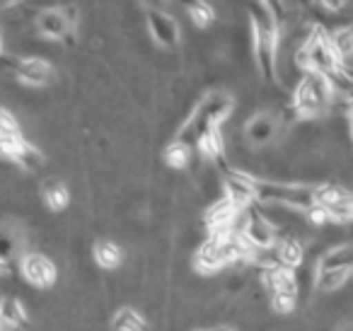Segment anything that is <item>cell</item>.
<instances>
[{
  "instance_id": "cell-17",
  "label": "cell",
  "mask_w": 353,
  "mask_h": 331,
  "mask_svg": "<svg viewBox=\"0 0 353 331\" xmlns=\"http://www.w3.org/2000/svg\"><path fill=\"white\" fill-rule=\"evenodd\" d=\"M0 317H3L12 329L27 326V310L15 295H6L3 300H0Z\"/></svg>"
},
{
  "instance_id": "cell-19",
  "label": "cell",
  "mask_w": 353,
  "mask_h": 331,
  "mask_svg": "<svg viewBox=\"0 0 353 331\" xmlns=\"http://www.w3.org/2000/svg\"><path fill=\"white\" fill-rule=\"evenodd\" d=\"M194 150H189V148L179 146L176 141H172L170 146L165 148V152H162V157H165L167 167L170 170H176V172H184L189 165V157H192Z\"/></svg>"
},
{
  "instance_id": "cell-11",
  "label": "cell",
  "mask_w": 353,
  "mask_h": 331,
  "mask_svg": "<svg viewBox=\"0 0 353 331\" xmlns=\"http://www.w3.org/2000/svg\"><path fill=\"white\" fill-rule=\"evenodd\" d=\"M92 259L104 271H117V268L126 261V254H123V249L119 247L114 239H99L92 247Z\"/></svg>"
},
{
  "instance_id": "cell-8",
  "label": "cell",
  "mask_w": 353,
  "mask_h": 331,
  "mask_svg": "<svg viewBox=\"0 0 353 331\" xmlns=\"http://www.w3.org/2000/svg\"><path fill=\"white\" fill-rule=\"evenodd\" d=\"M242 239L254 249H269L276 244V230L250 205L247 208L245 228H242Z\"/></svg>"
},
{
  "instance_id": "cell-21",
  "label": "cell",
  "mask_w": 353,
  "mask_h": 331,
  "mask_svg": "<svg viewBox=\"0 0 353 331\" xmlns=\"http://www.w3.org/2000/svg\"><path fill=\"white\" fill-rule=\"evenodd\" d=\"M269 307H271V312H276V314H290V312L298 307V302H295V295L274 292V295H269Z\"/></svg>"
},
{
  "instance_id": "cell-24",
  "label": "cell",
  "mask_w": 353,
  "mask_h": 331,
  "mask_svg": "<svg viewBox=\"0 0 353 331\" xmlns=\"http://www.w3.org/2000/svg\"><path fill=\"white\" fill-rule=\"evenodd\" d=\"M196 331H213V329H196Z\"/></svg>"
},
{
  "instance_id": "cell-16",
  "label": "cell",
  "mask_w": 353,
  "mask_h": 331,
  "mask_svg": "<svg viewBox=\"0 0 353 331\" xmlns=\"http://www.w3.org/2000/svg\"><path fill=\"white\" fill-rule=\"evenodd\" d=\"M351 278V268H336V271H317L314 276V290H319L322 295H332L339 292L346 281Z\"/></svg>"
},
{
  "instance_id": "cell-6",
  "label": "cell",
  "mask_w": 353,
  "mask_h": 331,
  "mask_svg": "<svg viewBox=\"0 0 353 331\" xmlns=\"http://www.w3.org/2000/svg\"><path fill=\"white\" fill-rule=\"evenodd\" d=\"M70 27L65 22L61 8H44L34 15V34L44 41H63L70 34Z\"/></svg>"
},
{
  "instance_id": "cell-12",
  "label": "cell",
  "mask_w": 353,
  "mask_h": 331,
  "mask_svg": "<svg viewBox=\"0 0 353 331\" xmlns=\"http://www.w3.org/2000/svg\"><path fill=\"white\" fill-rule=\"evenodd\" d=\"M41 194H44V201H46V205H49V210H54V213H61V210L68 208L70 189L59 177H46L44 184H41Z\"/></svg>"
},
{
  "instance_id": "cell-22",
  "label": "cell",
  "mask_w": 353,
  "mask_h": 331,
  "mask_svg": "<svg viewBox=\"0 0 353 331\" xmlns=\"http://www.w3.org/2000/svg\"><path fill=\"white\" fill-rule=\"evenodd\" d=\"M0 331H17V329H12V326L8 324V321L3 319V317H0Z\"/></svg>"
},
{
  "instance_id": "cell-4",
  "label": "cell",
  "mask_w": 353,
  "mask_h": 331,
  "mask_svg": "<svg viewBox=\"0 0 353 331\" xmlns=\"http://www.w3.org/2000/svg\"><path fill=\"white\" fill-rule=\"evenodd\" d=\"M254 179L256 177L242 174L237 170H228L221 174L223 184V199H228L237 210H247L254 203Z\"/></svg>"
},
{
  "instance_id": "cell-23",
  "label": "cell",
  "mask_w": 353,
  "mask_h": 331,
  "mask_svg": "<svg viewBox=\"0 0 353 331\" xmlns=\"http://www.w3.org/2000/svg\"><path fill=\"white\" fill-rule=\"evenodd\" d=\"M213 331H237V329H235V326H230V324H218Z\"/></svg>"
},
{
  "instance_id": "cell-3",
  "label": "cell",
  "mask_w": 353,
  "mask_h": 331,
  "mask_svg": "<svg viewBox=\"0 0 353 331\" xmlns=\"http://www.w3.org/2000/svg\"><path fill=\"white\" fill-rule=\"evenodd\" d=\"M145 22H148V32H150V39L155 41L157 46L162 49H174L179 44V27H176L174 17L165 10V6H150L145 15Z\"/></svg>"
},
{
  "instance_id": "cell-9",
  "label": "cell",
  "mask_w": 353,
  "mask_h": 331,
  "mask_svg": "<svg viewBox=\"0 0 353 331\" xmlns=\"http://www.w3.org/2000/svg\"><path fill=\"white\" fill-rule=\"evenodd\" d=\"M15 75L20 83L30 85V88H46L56 80L54 66L46 59H39V56L37 59H20Z\"/></svg>"
},
{
  "instance_id": "cell-25",
  "label": "cell",
  "mask_w": 353,
  "mask_h": 331,
  "mask_svg": "<svg viewBox=\"0 0 353 331\" xmlns=\"http://www.w3.org/2000/svg\"><path fill=\"white\" fill-rule=\"evenodd\" d=\"M0 51H3V39H0Z\"/></svg>"
},
{
  "instance_id": "cell-14",
  "label": "cell",
  "mask_w": 353,
  "mask_h": 331,
  "mask_svg": "<svg viewBox=\"0 0 353 331\" xmlns=\"http://www.w3.org/2000/svg\"><path fill=\"white\" fill-rule=\"evenodd\" d=\"M109 329H112V331H148V321L138 310L123 305L121 310H117L112 314Z\"/></svg>"
},
{
  "instance_id": "cell-2",
  "label": "cell",
  "mask_w": 353,
  "mask_h": 331,
  "mask_svg": "<svg viewBox=\"0 0 353 331\" xmlns=\"http://www.w3.org/2000/svg\"><path fill=\"white\" fill-rule=\"evenodd\" d=\"M20 273L34 290H49L59 281V268L51 257L41 252H30L20 259Z\"/></svg>"
},
{
  "instance_id": "cell-18",
  "label": "cell",
  "mask_w": 353,
  "mask_h": 331,
  "mask_svg": "<svg viewBox=\"0 0 353 331\" xmlns=\"http://www.w3.org/2000/svg\"><path fill=\"white\" fill-rule=\"evenodd\" d=\"M184 10L196 30H206L216 22V6H211V3H189V6H184Z\"/></svg>"
},
{
  "instance_id": "cell-20",
  "label": "cell",
  "mask_w": 353,
  "mask_h": 331,
  "mask_svg": "<svg viewBox=\"0 0 353 331\" xmlns=\"http://www.w3.org/2000/svg\"><path fill=\"white\" fill-rule=\"evenodd\" d=\"M0 138H22L20 121L6 107H0Z\"/></svg>"
},
{
  "instance_id": "cell-10",
  "label": "cell",
  "mask_w": 353,
  "mask_h": 331,
  "mask_svg": "<svg viewBox=\"0 0 353 331\" xmlns=\"http://www.w3.org/2000/svg\"><path fill=\"white\" fill-rule=\"evenodd\" d=\"M10 162L17 170L27 172V174H39L46 167V155L39 146H34V143H30V141H22V146L17 148V152L12 155Z\"/></svg>"
},
{
  "instance_id": "cell-13",
  "label": "cell",
  "mask_w": 353,
  "mask_h": 331,
  "mask_svg": "<svg viewBox=\"0 0 353 331\" xmlns=\"http://www.w3.org/2000/svg\"><path fill=\"white\" fill-rule=\"evenodd\" d=\"M276 254H279V263L288 271L298 268L305 261V249L303 242L293 237H276Z\"/></svg>"
},
{
  "instance_id": "cell-5",
  "label": "cell",
  "mask_w": 353,
  "mask_h": 331,
  "mask_svg": "<svg viewBox=\"0 0 353 331\" xmlns=\"http://www.w3.org/2000/svg\"><path fill=\"white\" fill-rule=\"evenodd\" d=\"M232 109H235V99L230 97V92H223V90H213L196 104V114L211 128H221L232 117Z\"/></svg>"
},
{
  "instance_id": "cell-15",
  "label": "cell",
  "mask_w": 353,
  "mask_h": 331,
  "mask_svg": "<svg viewBox=\"0 0 353 331\" xmlns=\"http://www.w3.org/2000/svg\"><path fill=\"white\" fill-rule=\"evenodd\" d=\"M351 244H339L329 247L322 257L317 259V271H336V268H351Z\"/></svg>"
},
{
  "instance_id": "cell-1",
  "label": "cell",
  "mask_w": 353,
  "mask_h": 331,
  "mask_svg": "<svg viewBox=\"0 0 353 331\" xmlns=\"http://www.w3.org/2000/svg\"><path fill=\"white\" fill-rule=\"evenodd\" d=\"M329 97H332V92H329L324 75L305 73L303 80L298 83V88L293 90V102L290 104H293L300 121H303V119L314 121V119H322L324 114H327Z\"/></svg>"
},
{
  "instance_id": "cell-7",
  "label": "cell",
  "mask_w": 353,
  "mask_h": 331,
  "mask_svg": "<svg viewBox=\"0 0 353 331\" xmlns=\"http://www.w3.org/2000/svg\"><path fill=\"white\" fill-rule=\"evenodd\" d=\"M276 133H279V123H276L274 112H259L254 117L247 119L245 123V143L247 146H269L276 141Z\"/></svg>"
}]
</instances>
